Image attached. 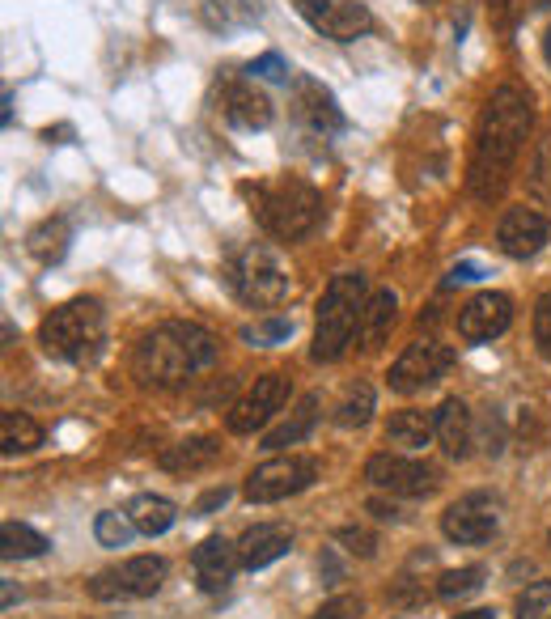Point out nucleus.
<instances>
[{"label":"nucleus","mask_w":551,"mask_h":619,"mask_svg":"<svg viewBox=\"0 0 551 619\" xmlns=\"http://www.w3.org/2000/svg\"><path fill=\"white\" fill-rule=\"evenodd\" d=\"M530 128H535V111H530V94L518 85H501L475 128V157H471V191L479 200H496L509 183V170L518 162Z\"/></svg>","instance_id":"obj_1"},{"label":"nucleus","mask_w":551,"mask_h":619,"mask_svg":"<svg viewBox=\"0 0 551 619\" xmlns=\"http://www.w3.org/2000/svg\"><path fill=\"white\" fill-rule=\"evenodd\" d=\"M217 335L200 323H166L149 331L136 348V374L153 386H179L217 361Z\"/></svg>","instance_id":"obj_2"},{"label":"nucleus","mask_w":551,"mask_h":619,"mask_svg":"<svg viewBox=\"0 0 551 619\" xmlns=\"http://www.w3.org/2000/svg\"><path fill=\"white\" fill-rule=\"evenodd\" d=\"M369 302V280L365 272H340L331 276V285L323 289V302H318V318H314V361H340L344 348L352 344V331L361 327V314Z\"/></svg>","instance_id":"obj_3"},{"label":"nucleus","mask_w":551,"mask_h":619,"mask_svg":"<svg viewBox=\"0 0 551 619\" xmlns=\"http://www.w3.org/2000/svg\"><path fill=\"white\" fill-rule=\"evenodd\" d=\"M225 280L238 293V302L255 306V310H272L280 302H289L293 293V272L284 255L268 242H246L242 251L229 255L225 263Z\"/></svg>","instance_id":"obj_4"},{"label":"nucleus","mask_w":551,"mask_h":619,"mask_svg":"<svg viewBox=\"0 0 551 619\" xmlns=\"http://www.w3.org/2000/svg\"><path fill=\"white\" fill-rule=\"evenodd\" d=\"M255 217L276 242H297L314 234L323 217V196L301 179H276L255 191Z\"/></svg>","instance_id":"obj_5"},{"label":"nucleus","mask_w":551,"mask_h":619,"mask_svg":"<svg viewBox=\"0 0 551 619\" xmlns=\"http://www.w3.org/2000/svg\"><path fill=\"white\" fill-rule=\"evenodd\" d=\"M39 344L56 361H90L102 344V306L94 297L64 302L39 323Z\"/></svg>","instance_id":"obj_6"},{"label":"nucleus","mask_w":551,"mask_h":619,"mask_svg":"<svg viewBox=\"0 0 551 619\" xmlns=\"http://www.w3.org/2000/svg\"><path fill=\"white\" fill-rule=\"evenodd\" d=\"M314 458H301V454H289V458H268L263 467H255L246 475V501L251 505H272V501H284V497H297V492H306L314 484Z\"/></svg>","instance_id":"obj_7"},{"label":"nucleus","mask_w":551,"mask_h":619,"mask_svg":"<svg viewBox=\"0 0 551 619\" xmlns=\"http://www.w3.org/2000/svg\"><path fill=\"white\" fill-rule=\"evenodd\" d=\"M454 365V352L437 340H416L403 348V357L390 365V391L399 395H416L424 386H433L446 378V369Z\"/></svg>","instance_id":"obj_8"},{"label":"nucleus","mask_w":551,"mask_h":619,"mask_svg":"<svg viewBox=\"0 0 551 619\" xmlns=\"http://www.w3.org/2000/svg\"><path fill=\"white\" fill-rule=\"evenodd\" d=\"M166 586V560L162 556H132L119 569L98 573L90 581L94 598H153Z\"/></svg>","instance_id":"obj_9"},{"label":"nucleus","mask_w":551,"mask_h":619,"mask_svg":"<svg viewBox=\"0 0 551 619\" xmlns=\"http://www.w3.org/2000/svg\"><path fill=\"white\" fill-rule=\"evenodd\" d=\"M306 22L335 43H352L373 30V17L361 0H293Z\"/></svg>","instance_id":"obj_10"},{"label":"nucleus","mask_w":551,"mask_h":619,"mask_svg":"<svg viewBox=\"0 0 551 619\" xmlns=\"http://www.w3.org/2000/svg\"><path fill=\"white\" fill-rule=\"evenodd\" d=\"M365 480L382 492H395V497H429L437 488V471L403 454H373L365 463Z\"/></svg>","instance_id":"obj_11"},{"label":"nucleus","mask_w":551,"mask_h":619,"mask_svg":"<svg viewBox=\"0 0 551 619\" xmlns=\"http://www.w3.org/2000/svg\"><path fill=\"white\" fill-rule=\"evenodd\" d=\"M501 530V505L484 492L458 497L446 514H441V535L450 543H488Z\"/></svg>","instance_id":"obj_12"},{"label":"nucleus","mask_w":551,"mask_h":619,"mask_svg":"<svg viewBox=\"0 0 551 619\" xmlns=\"http://www.w3.org/2000/svg\"><path fill=\"white\" fill-rule=\"evenodd\" d=\"M513 323V302L509 293H475L467 306L458 310V335L467 344H484V340H496V335H505Z\"/></svg>","instance_id":"obj_13"},{"label":"nucleus","mask_w":551,"mask_h":619,"mask_svg":"<svg viewBox=\"0 0 551 619\" xmlns=\"http://www.w3.org/2000/svg\"><path fill=\"white\" fill-rule=\"evenodd\" d=\"M284 399H289V378H284V374L255 378L251 391H246L234 408H229V433H255V429H263Z\"/></svg>","instance_id":"obj_14"},{"label":"nucleus","mask_w":551,"mask_h":619,"mask_svg":"<svg viewBox=\"0 0 551 619\" xmlns=\"http://www.w3.org/2000/svg\"><path fill=\"white\" fill-rule=\"evenodd\" d=\"M547 234H551L547 217H543V212H535V208H526V204L509 208L505 217H501V225H496V242H501V251H505L509 259H530V255H539L543 242H547Z\"/></svg>","instance_id":"obj_15"},{"label":"nucleus","mask_w":551,"mask_h":619,"mask_svg":"<svg viewBox=\"0 0 551 619\" xmlns=\"http://www.w3.org/2000/svg\"><path fill=\"white\" fill-rule=\"evenodd\" d=\"M221 111H225V119L234 123V128H246V132H259V128H268V123L276 119L272 98L259 94L251 81H229L221 90Z\"/></svg>","instance_id":"obj_16"},{"label":"nucleus","mask_w":551,"mask_h":619,"mask_svg":"<svg viewBox=\"0 0 551 619\" xmlns=\"http://www.w3.org/2000/svg\"><path fill=\"white\" fill-rule=\"evenodd\" d=\"M238 564H242L238 543H229L225 535H212V539H204L200 547H195V581H200L204 594L225 590L229 581H234Z\"/></svg>","instance_id":"obj_17"},{"label":"nucleus","mask_w":551,"mask_h":619,"mask_svg":"<svg viewBox=\"0 0 551 619\" xmlns=\"http://www.w3.org/2000/svg\"><path fill=\"white\" fill-rule=\"evenodd\" d=\"M293 547V530L280 526V522H259L251 526L246 535L238 539V556H242V569H268L272 560H280L284 552Z\"/></svg>","instance_id":"obj_18"},{"label":"nucleus","mask_w":551,"mask_h":619,"mask_svg":"<svg viewBox=\"0 0 551 619\" xmlns=\"http://www.w3.org/2000/svg\"><path fill=\"white\" fill-rule=\"evenodd\" d=\"M297 115L310 123L314 132H344V115H340V106H335V98H331V90H323L318 81H310V77H301L297 81Z\"/></svg>","instance_id":"obj_19"},{"label":"nucleus","mask_w":551,"mask_h":619,"mask_svg":"<svg viewBox=\"0 0 551 619\" xmlns=\"http://www.w3.org/2000/svg\"><path fill=\"white\" fill-rule=\"evenodd\" d=\"M437 441L441 450L450 458H467L471 446H475V420H471V408L462 399H446L437 408Z\"/></svg>","instance_id":"obj_20"},{"label":"nucleus","mask_w":551,"mask_h":619,"mask_svg":"<svg viewBox=\"0 0 551 619\" xmlns=\"http://www.w3.org/2000/svg\"><path fill=\"white\" fill-rule=\"evenodd\" d=\"M395 318H399V297L395 293H390V289L369 293L365 314H361V348L378 352L390 340V331H395Z\"/></svg>","instance_id":"obj_21"},{"label":"nucleus","mask_w":551,"mask_h":619,"mask_svg":"<svg viewBox=\"0 0 551 619\" xmlns=\"http://www.w3.org/2000/svg\"><path fill=\"white\" fill-rule=\"evenodd\" d=\"M221 458V441L217 437H187L179 441V446L162 450V458H157V467L170 471V475H191V471H204Z\"/></svg>","instance_id":"obj_22"},{"label":"nucleus","mask_w":551,"mask_h":619,"mask_svg":"<svg viewBox=\"0 0 551 619\" xmlns=\"http://www.w3.org/2000/svg\"><path fill=\"white\" fill-rule=\"evenodd\" d=\"M433 437H437V412L407 408V412H395L386 424V441L399 450H424Z\"/></svg>","instance_id":"obj_23"},{"label":"nucleus","mask_w":551,"mask_h":619,"mask_svg":"<svg viewBox=\"0 0 551 619\" xmlns=\"http://www.w3.org/2000/svg\"><path fill=\"white\" fill-rule=\"evenodd\" d=\"M318 408H323V399H318V395H306V399H301L297 408H293V416L280 424V429H272L268 437H263V450H289V446H297V441L314 429Z\"/></svg>","instance_id":"obj_24"},{"label":"nucleus","mask_w":551,"mask_h":619,"mask_svg":"<svg viewBox=\"0 0 551 619\" xmlns=\"http://www.w3.org/2000/svg\"><path fill=\"white\" fill-rule=\"evenodd\" d=\"M128 514H132V522H136L140 535H166V530L174 526V518H179V509H174L166 497L140 492V497L128 505Z\"/></svg>","instance_id":"obj_25"},{"label":"nucleus","mask_w":551,"mask_h":619,"mask_svg":"<svg viewBox=\"0 0 551 619\" xmlns=\"http://www.w3.org/2000/svg\"><path fill=\"white\" fill-rule=\"evenodd\" d=\"M39 446H43V429L26 412H5L0 416V450H5L9 458L13 454H30Z\"/></svg>","instance_id":"obj_26"},{"label":"nucleus","mask_w":551,"mask_h":619,"mask_svg":"<svg viewBox=\"0 0 551 619\" xmlns=\"http://www.w3.org/2000/svg\"><path fill=\"white\" fill-rule=\"evenodd\" d=\"M68 221L64 217H51V221H43V225H34L30 234H26V251L39 259V263H56L64 251H68Z\"/></svg>","instance_id":"obj_27"},{"label":"nucleus","mask_w":551,"mask_h":619,"mask_svg":"<svg viewBox=\"0 0 551 619\" xmlns=\"http://www.w3.org/2000/svg\"><path fill=\"white\" fill-rule=\"evenodd\" d=\"M0 552H5V560H34L47 552V539L26 522H5L0 526Z\"/></svg>","instance_id":"obj_28"},{"label":"nucleus","mask_w":551,"mask_h":619,"mask_svg":"<svg viewBox=\"0 0 551 619\" xmlns=\"http://www.w3.org/2000/svg\"><path fill=\"white\" fill-rule=\"evenodd\" d=\"M331 416H335L340 429H361V424H369V416H373V386L369 382H352L344 391V399L335 403Z\"/></svg>","instance_id":"obj_29"},{"label":"nucleus","mask_w":551,"mask_h":619,"mask_svg":"<svg viewBox=\"0 0 551 619\" xmlns=\"http://www.w3.org/2000/svg\"><path fill=\"white\" fill-rule=\"evenodd\" d=\"M132 535H136V522H132L128 509H123V514L119 509H106V514H98V522H94V539L102 547H128Z\"/></svg>","instance_id":"obj_30"},{"label":"nucleus","mask_w":551,"mask_h":619,"mask_svg":"<svg viewBox=\"0 0 551 619\" xmlns=\"http://www.w3.org/2000/svg\"><path fill=\"white\" fill-rule=\"evenodd\" d=\"M479 586H484V569H450V573H441V581H437V594L446 598V603H458V598H467V594H475Z\"/></svg>","instance_id":"obj_31"},{"label":"nucleus","mask_w":551,"mask_h":619,"mask_svg":"<svg viewBox=\"0 0 551 619\" xmlns=\"http://www.w3.org/2000/svg\"><path fill=\"white\" fill-rule=\"evenodd\" d=\"M513 619H551V581H535L518 594Z\"/></svg>","instance_id":"obj_32"},{"label":"nucleus","mask_w":551,"mask_h":619,"mask_svg":"<svg viewBox=\"0 0 551 619\" xmlns=\"http://www.w3.org/2000/svg\"><path fill=\"white\" fill-rule=\"evenodd\" d=\"M242 335L251 344H259V348H276V344H284L293 335V318H259V323H251Z\"/></svg>","instance_id":"obj_33"},{"label":"nucleus","mask_w":551,"mask_h":619,"mask_svg":"<svg viewBox=\"0 0 551 619\" xmlns=\"http://www.w3.org/2000/svg\"><path fill=\"white\" fill-rule=\"evenodd\" d=\"M335 539H340L344 552L361 556V560H369L373 552H378V535H373V530H365V526H340V530H335Z\"/></svg>","instance_id":"obj_34"},{"label":"nucleus","mask_w":551,"mask_h":619,"mask_svg":"<svg viewBox=\"0 0 551 619\" xmlns=\"http://www.w3.org/2000/svg\"><path fill=\"white\" fill-rule=\"evenodd\" d=\"M246 73L259 77V81H289V60L280 56V51H263V56H255L251 64H246Z\"/></svg>","instance_id":"obj_35"},{"label":"nucleus","mask_w":551,"mask_h":619,"mask_svg":"<svg viewBox=\"0 0 551 619\" xmlns=\"http://www.w3.org/2000/svg\"><path fill=\"white\" fill-rule=\"evenodd\" d=\"M535 344H539V352L551 361V289L535 302Z\"/></svg>","instance_id":"obj_36"},{"label":"nucleus","mask_w":551,"mask_h":619,"mask_svg":"<svg viewBox=\"0 0 551 619\" xmlns=\"http://www.w3.org/2000/svg\"><path fill=\"white\" fill-rule=\"evenodd\" d=\"M310 619H361V598L340 594V598H331V603L318 607Z\"/></svg>","instance_id":"obj_37"},{"label":"nucleus","mask_w":551,"mask_h":619,"mask_svg":"<svg viewBox=\"0 0 551 619\" xmlns=\"http://www.w3.org/2000/svg\"><path fill=\"white\" fill-rule=\"evenodd\" d=\"M484 276V268L479 263H454L450 276H446V289H458V285H475V280Z\"/></svg>","instance_id":"obj_38"},{"label":"nucleus","mask_w":551,"mask_h":619,"mask_svg":"<svg viewBox=\"0 0 551 619\" xmlns=\"http://www.w3.org/2000/svg\"><path fill=\"white\" fill-rule=\"evenodd\" d=\"M225 501H229V488H225V484H221V488H208V492H204V497H200V501H195V514H200V518H208V514H212V509H221Z\"/></svg>","instance_id":"obj_39"},{"label":"nucleus","mask_w":551,"mask_h":619,"mask_svg":"<svg viewBox=\"0 0 551 619\" xmlns=\"http://www.w3.org/2000/svg\"><path fill=\"white\" fill-rule=\"evenodd\" d=\"M505 450V433H501V420L488 416L484 420V454H501Z\"/></svg>","instance_id":"obj_40"},{"label":"nucleus","mask_w":551,"mask_h":619,"mask_svg":"<svg viewBox=\"0 0 551 619\" xmlns=\"http://www.w3.org/2000/svg\"><path fill=\"white\" fill-rule=\"evenodd\" d=\"M212 9H221V22L225 17H246L251 13V0H208Z\"/></svg>","instance_id":"obj_41"},{"label":"nucleus","mask_w":551,"mask_h":619,"mask_svg":"<svg viewBox=\"0 0 551 619\" xmlns=\"http://www.w3.org/2000/svg\"><path fill=\"white\" fill-rule=\"evenodd\" d=\"M369 514H373V518H382V522H399V518H403V514H399V505H395V501H382V497H373V501H369Z\"/></svg>","instance_id":"obj_42"},{"label":"nucleus","mask_w":551,"mask_h":619,"mask_svg":"<svg viewBox=\"0 0 551 619\" xmlns=\"http://www.w3.org/2000/svg\"><path fill=\"white\" fill-rule=\"evenodd\" d=\"M318 569H323V573H327L331 581H340V564H335V560H331V552H327L323 560H318Z\"/></svg>","instance_id":"obj_43"},{"label":"nucleus","mask_w":551,"mask_h":619,"mask_svg":"<svg viewBox=\"0 0 551 619\" xmlns=\"http://www.w3.org/2000/svg\"><path fill=\"white\" fill-rule=\"evenodd\" d=\"M513 9H518L513 0H492V13H496V17H505V22H509V13H513Z\"/></svg>","instance_id":"obj_44"},{"label":"nucleus","mask_w":551,"mask_h":619,"mask_svg":"<svg viewBox=\"0 0 551 619\" xmlns=\"http://www.w3.org/2000/svg\"><path fill=\"white\" fill-rule=\"evenodd\" d=\"M454 619H496V611H488V607H479V611H467V615H454Z\"/></svg>","instance_id":"obj_45"},{"label":"nucleus","mask_w":551,"mask_h":619,"mask_svg":"<svg viewBox=\"0 0 551 619\" xmlns=\"http://www.w3.org/2000/svg\"><path fill=\"white\" fill-rule=\"evenodd\" d=\"M543 60H547V68H551V26H547V34H543Z\"/></svg>","instance_id":"obj_46"},{"label":"nucleus","mask_w":551,"mask_h":619,"mask_svg":"<svg viewBox=\"0 0 551 619\" xmlns=\"http://www.w3.org/2000/svg\"><path fill=\"white\" fill-rule=\"evenodd\" d=\"M9 123H13V94L5 90V128H9Z\"/></svg>","instance_id":"obj_47"},{"label":"nucleus","mask_w":551,"mask_h":619,"mask_svg":"<svg viewBox=\"0 0 551 619\" xmlns=\"http://www.w3.org/2000/svg\"><path fill=\"white\" fill-rule=\"evenodd\" d=\"M530 5H535V9H551V0H530Z\"/></svg>","instance_id":"obj_48"},{"label":"nucleus","mask_w":551,"mask_h":619,"mask_svg":"<svg viewBox=\"0 0 551 619\" xmlns=\"http://www.w3.org/2000/svg\"><path fill=\"white\" fill-rule=\"evenodd\" d=\"M547 543H551V535H547Z\"/></svg>","instance_id":"obj_49"}]
</instances>
